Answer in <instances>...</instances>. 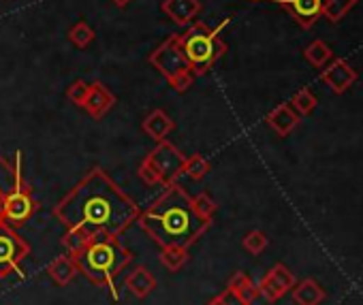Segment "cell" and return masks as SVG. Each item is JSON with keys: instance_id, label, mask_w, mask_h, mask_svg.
<instances>
[{"instance_id": "1", "label": "cell", "mask_w": 363, "mask_h": 305, "mask_svg": "<svg viewBox=\"0 0 363 305\" xmlns=\"http://www.w3.org/2000/svg\"><path fill=\"white\" fill-rule=\"evenodd\" d=\"M52 214L67 229L122 237L141 212L101 167H94L54 205Z\"/></svg>"}, {"instance_id": "2", "label": "cell", "mask_w": 363, "mask_h": 305, "mask_svg": "<svg viewBox=\"0 0 363 305\" xmlns=\"http://www.w3.org/2000/svg\"><path fill=\"white\" fill-rule=\"evenodd\" d=\"M137 224L160 248L167 246L191 248L212 226L210 220H203L195 212L193 197L177 182L164 186V192L145 212L139 214Z\"/></svg>"}, {"instance_id": "3", "label": "cell", "mask_w": 363, "mask_h": 305, "mask_svg": "<svg viewBox=\"0 0 363 305\" xmlns=\"http://www.w3.org/2000/svg\"><path fill=\"white\" fill-rule=\"evenodd\" d=\"M73 258L84 277H88L94 286L107 290L113 301L120 299L116 280L130 265L133 252L122 243L118 235L94 233L88 246Z\"/></svg>"}, {"instance_id": "4", "label": "cell", "mask_w": 363, "mask_h": 305, "mask_svg": "<svg viewBox=\"0 0 363 305\" xmlns=\"http://www.w3.org/2000/svg\"><path fill=\"white\" fill-rule=\"evenodd\" d=\"M227 26L220 24L218 28H210L203 22H193L186 33L179 35V47L182 54L186 56L195 77L206 75L227 52V43L220 37V30Z\"/></svg>"}, {"instance_id": "5", "label": "cell", "mask_w": 363, "mask_h": 305, "mask_svg": "<svg viewBox=\"0 0 363 305\" xmlns=\"http://www.w3.org/2000/svg\"><path fill=\"white\" fill-rule=\"evenodd\" d=\"M147 62L169 81V86L175 92H186L193 81H195V73L186 60V56L182 54L179 47V35H171L167 37L150 56Z\"/></svg>"}, {"instance_id": "6", "label": "cell", "mask_w": 363, "mask_h": 305, "mask_svg": "<svg viewBox=\"0 0 363 305\" xmlns=\"http://www.w3.org/2000/svg\"><path fill=\"white\" fill-rule=\"evenodd\" d=\"M143 161L158 173V178L162 180V186H167V184L175 182L182 173H184L186 156L182 154V151L173 143H169L164 139V141L156 143V147L150 151Z\"/></svg>"}, {"instance_id": "7", "label": "cell", "mask_w": 363, "mask_h": 305, "mask_svg": "<svg viewBox=\"0 0 363 305\" xmlns=\"http://www.w3.org/2000/svg\"><path fill=\"white\" fill-rule=\"evenodd\" d=\"M30 254L28 241L11 226L0 222V280L20 271L22 260Z\"/></svg>"}, {"instance_id": "8", "label": "cell", "mask_w": 363, "mask_h": 305, "mask_svg": "<svg viewBox=\"0 0 363 305\" xmlns=\"http://www.w3.org/2000/svg\"><path fill=\"white\" fill-rule=\"evenodd\" d=\"M35 212H37V203H35L30 186L24 184V180L16 182V186L5 197L3 222L11 229H20L33 218Z\"/></svg>"}, {"instance_id": "9", "label": "cell", "mask_w": 363, "mask_h": 305, "mask_svg": "<svg viewBox=\"0 0 363 305\" xmlns=\"http://www.w3.org/2000/svg\"><path fill=\"white\" fill-rule=\"evenodd\" d=\"M259 286V294L267 301V303H276L280 301L286 292L293 290L295 286V275L293 271L282 265V263H276L263 277L261 282L257 284Z\"/></svg>"}, {"instance_id": "10", "label": "cell", "mask_w": 363, "mask_h": 305, "mask_svg": "<svg viewBox=\"0 0 363 305\" xmlns=\"http://www.w3.org/2000/svg\"><path fill=\"white\" fill-rule=\"evenodd\" d=\"M320 79L329 86L331 92L344 94V92L357 81V71H354L346 60H342V58H335V60H333V58H331V60L323 67Z\"/></svg>"}, {"instance_id": "11", "label": "cell", "mask_w": 363, "mask_h": 305, "mask_svg": "<svg viewBox=\"0 0 363 305\" xmlns=\"http://www.w3.org/2000/svg\"><path fill=\"white\" fill-rule=\"evenodd\" d=\"M276 3L282 5L301 28H312L318 18H323V0H276Z\"/></svg>"}, {"instance_id": "12", "label": "cell", "mask_w": 363, "mask_h": 305, "mask_svg": "<svg viewBox=\"0 0 363 305\" xmlns=\"http://www.w3.org/2000/svg\"><path fill=\"white\" fill-rule=\"evenodd\" d=\"M113 105H116L113 92L103 81H92L88 98L84 103V109L88 111V115H92L94 120H103L113 109Z\"/></svg>"}, {"instance_id": "13", "label": "cell", "mask_w": 363, "mask_h": 305, "mask_svg": "<svg viewBox=\"0 0 363 305\" xmlns=\"http://www.w3.org/2000/svg\"><path fill=\"white\" fill-rule=\"evenodd\" d=\"M160 9L177 26H191L201 13V3L199 0H162Z\"/></svg>"}, {"instance_id": "14", "label": "cell", "mask_w": 363, "mask_h": 305, "mask_svg": "<svg viewBox=\"0 0 363 305\" xmlns=\"http://www.w3.org/2000/svg\"><path fill=\"white\" fill-rule=\"evenodd\" d=\"M265 122L269 124V128H272L274 132H278L280 137H286V134H291V132L299 126L301 115H299L289 103H282V105H278L274 111L267 113Z\"/></svg>"}, {"instance_id": "15", "label": "cell", "mask_w": 363, "mask_h": 305, "mask_svg": "<svg viewBox=\"0 0 363 305\" xmlns=\"http://www.w3.org/2000/svg\"><path fill=\"white\" fill-rule=\"evenodd\" d=\"M141 128L150 139H154L158 143V141H164L169 137V132L175 128V122L167 115V111L154 109L152 113L145 115V120L141 122Z\"/></svg>"}, {"instance_id": "16", "label": "cell", "mask_w": 363, "mask_h": 305, "mask_svg": "<svg viewBox=\"0 0 363 305\" xmlns=\"http://www.w3.org/2000/svg\"><path fill=\"white\" fill-rule=\"evenodd\" d=\"M124 286H126L137 299H145V297L152 294V290H156V277H154V273H152L147 267L139 265L137 269H133V271L126 275Z\"/></svg>"}, {"instance_id": "17", "label": "cell", "mask_w": 363, "mask_h": 305, "mask_svg": "<svg viewBox=\"0 0 363 305\" xmlns=\"http://www.w3.org/2000/svg\"><path fill=\"white\" fill-rule=\"evenodd\" d=\"M291 292H293V301L297 305H320L325 301V297H327L323 286L316 280H312V277L295 284Z\"/></svg>"}, {"instance_id": "18", "label": "cell", "mask_w": 363, "mask_h": 305, "mask_svg": "<svg viewBox=\"0 0 363 305\" xmlns=\"http://www.w3.org/2000/svg\"><path fill=\"white\" fill-rule=\"evenodd\" d=\"M48 273H50V277L58 286H67V284H71L75 280V275L79 273V269H77V263H75L73 256L62 254V256L54 258V263L48 267Z\"/></svg>"}, {"instance_id": "19", "label": "cell", "mask_w": 363, "mask_h": 305, "mask_svg": "<svg viewBox=\"0 0 363 305\" xmlns=\"http://www.w3.org/2000/svg\"><path fill=\"white\" fill-rule=\"evenodd\" d=\"M227 288L231 290V292H235L246 305H252L261 294H259V286L248 277V273H244V271H235L231 277H229V284H227Z\"/></svg>"}, {"instance_id": "20", "label": "cell", "mask_w": 363, "mask_h": 305, "mask_svg": "<svg viewBox=\"0 0 363 305\" xmlns=\"http://www.w3.org/2000/svg\"><path fill=\"white\" fill-rule=\"evenodd\" d=\"M160 263L169 269V271H179L184 269V265L189 263L191 254H189V248H182V246H167V248H160Z\"/></svg>"}, {"instance_id": "21", "label": "cell", "mask_w": 363, "mask_h": 305, "mask_svg": "<svg viewBox=\"0 0 363 305\" xmlns=\"http://www.w3.org/2000/svg\"><path fill=\"white\" fill-rule=\"evenodd\" d=\"M94 233H88L84 229H67V233L62 235V246L67 250L69 256H77L86 246L88 241L92 239Z\"/></svg>"}, {"instance_id": "22", "label": "cell", "mask_w": 363, "mask_h": 305, "mask_svg": "<svg viewBox=\"0 0 363 305\" xmlns=\"http://www.w3.org/2000/svg\"><path fill=\"white\" fill-rule=\"evenodd\" d=\"M303 56H306V60H308L312 67L323 69V67L333 58V52L329 50V45H327L325 41L316 39V41H312V43L303 50Z\"/></svg>"}, {"instance_id": "23", "label": "cell", "mask_w": 363, "mask_h": 305, "mask_svg": "<svg viewBox=\"0 0 363 305\" xmlns=\"http://www.w3.org/2000/svg\"><path fill=\"white\" fill-rule=\"evenodd\" d=\"M354 5L357 0H323V18H327L331 24H337Z\"/></svg>"}, {"instance_id": "24", "label": "cell", "mask_w": 363, "mask_h": 305, "mask_svg": "<svg viewBox=\"0 0 363 305\" xmlns=\"http://www.w3.org/2000/svg\"><path fill=\"white\" fill-rule=\"evenodd\" d=\"M69 41L73 43V45H77V47H88L94 39H96V35H94V28L92 26H88L86 22H77L71 30H69Z\"/></svg>"}, {"instance_id": "25", "label": "cell", "mask_w": 363, "mask_h": 305, "mask_svg": "<svg viewBox=\"0 0 363 305\" xmlns=\"http://www.w3.org/2000/svg\"><path fill=\"white\" fill-rule=\"evenodd\" d=\"M316 103H318V100H316V96H314L308 88H301V90L291 98V103H289V105H291V107L301 115V117H303V115H308V113H312V111H314Z\"/></svg>"}, {"instance_id": "26", "label": "cell", "mask_w": 363, "mask_h": 305, "mask_svg": "<svg viewBox=\"0 0 363 305\" xmlns=\"http://www.w3.org/2000/svg\"><path fill=\"white\" fill-rule=\"evenodd\" d=\"M208 171H210V163L201 154H193L184 163V175H189L191 180H203Z\"/></svg>"}, {"instance_id": "27", "label": "cell", "mask_w": 363, "mask_h": 305, "mask_svg": "<svg viewBox=\"0 0 363 305\" xmlns=\"http://www.w3.org/2000/svg\"><path fill=\"white\" fill-rule=\"evenodd\" d=\"M193 207H195V212L203 218V220H214V214H216V209H218V205H216V201L208 195V192H199L197 197H193Z\"/></svg>"}, {"instance_id": "28", "label": "cell", "mask_w": 363, "mask_h": 305, "mask_svg": "<svg viewBox=\"0 0 363 305\" xmlns=\"http://www.w3.org/2000/svg\"><path fill=\"white\" fill-rule=\"evenodd\" d=\"M269 239L263 231H250L244 239H242V246L246 252H250L252 256H259L265 248H267Z\"/></svg>"}, {"instance_id": "29", "label": "cell", "mask_w": 363, "mask_h": 305, "mask_svg": "<svg viewBox=\"0 0 363 305\" xmlns=\"http://www.w3.org/2000/svg\"><path fill=\"white\" fill-rule=\"evenodd\" d=\"M88 92H90V84H86L84 79H75V81L69 86V90H67V98H69L73 105L84 107V103H86V98H88Z\"/></svg>"}, {"instance_id": "30", "label": "cell", "mask_w": 363, "mask_h": 305, "mask_svg": "<svg viewBox=\"0 0 363 305\" xmlns=\"http://www.w3.org/2000/svg\"><path fill=\"white\" fill-rule=\"evenodd\" d=\"M223 294H225V303H227V305H246V303H244L235 292H231L229 288H227V290H223Z\"/></svg>"}, {"instance_id": "31", "label": "cell", "mask_w": 363, "mask_h": 305, "mask_svg": "<svg viewBox=\"0 0 363 305\" xmlns=\"http://www.w3.org/2000/svg\"><path fill=\"white\" fill-rule=\"evenodd\" d=\"M206 305H227V303H225V294H223V292H220V294H216V297H214L212 301H208Z\"/></svg>"}, {"instance_id": "32", "label": "cell", "mask_w": 363, "mask_h": 305, "mask_svg": "<svg viewBox=\"0 0 363 305\" xmlns=\"http://www.w3.org/2000/svg\"><path fill=\"white\" fill-rule=\"evenodd\" d=\"M111 3L116 5V7H120V9H124L128 3H130V0H111Z\"/></svg>"}, {"instance_id": "33", "label": "cell", "mask_w": 363, "mask_h": 305, "mask_svg": "<svg viewBox=\"0 0 363 305\" xmlns=\"http://www.w3.org/2000/svg\"><path fill=\"white\" fill-rule=\"evenodd\" d=\"M3 192H5V190H3Z\"/></svg>"}]
</instances>
